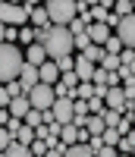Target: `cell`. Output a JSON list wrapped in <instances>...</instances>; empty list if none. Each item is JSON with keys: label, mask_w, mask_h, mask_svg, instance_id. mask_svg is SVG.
<instances>
[{"label": "cell", "mask_w": 135, "mask_h": 157, "mask_svg": "<svg viewBox=\"0 0 135 157\" xmlns=\"http://www.w3.org/2000/svg\"><path fill=\"white\" fill-rule=\"evenodd\" d=\"M38 44H44L47 50V57L53 63H60L66 57H72V50H75V35L66 29V25H50L47 32H38Z\"/></svg>", "instance_id": "obj_1"}, {"label": "cell", "mask_w": 135, "mask_h": 157, "mask_svg": "<svg viewBox=\"0 0 135 157\" xmlns=\"http://www.w3.org/2000/svg\"><path fill=\"white\" fill-rule=\"evenodd\" d=\"M29 66L25 54L16 47V44H0V78L10 85V82H19L22 69Z\"/></svg>", "instance_id": "obj_2"}, {"label": "cell", "mask_w": 135, "mask_h": 157, "mask_svg": "<svg viewBox=\"0 0 135 157\" xmlns=\"http://www.w3.org/2000/svg\"><path fill=\"white\" fill-rule=\"evenodd\" d=\"M47 13H50V22L53 25H69L79 19V3H72V0H47Z\"/></svg>", "instance_id": "obj_3"}, {"label": "cell", "mask_w": 135, "mask_h": 157, "mask_svg": "<svg viewBox=\"0 0 135 157\" xmlns=\"http://www.w3.org/2000/svg\"><path fill=\"white\" fill-rule=\"evenodd\" d=\"M0 19H3V25L25 29V22H32V10L25 3H3L0 6Z\"/></svg>", "instance_id": "obj_4"}, {"label": "cell", "mask_w": 135, "mask_h": 157, "mask_svg": "<svg viewBox=\"0 0 135 157\" xmlns=\"http://www.w3.org/2000/svg\"><path fill=\"white\" fill-rule=\"evenodd\" d=\"M29 101H32V107L35 110H53V104H57V88L53 85H38L29 91Z\"/></svg>", "instance_id": "obj_5"}, {"label": "cell", "mask_w": 135, "mask_h": 157, "mask_svg": "<svg viewBox=\"0 0 135 157\" xmlns=\"http://www.w3.org/2000/svg\"><path fill=\"white\" fill-rule=\"evenodd\" d=\"M53 116H57L60 126H69L75 120V101L69 98H57V104H53Z\"/></svg>", "instance_id": "obj_6"}, {"label": "cell", "mask_w": 135, "mask_h": 157, "mask_svg": "<svg viewBox=\"0 0 135 157\" xmlns=\"http://www.w3.org/2000/svg\"><path fill=\"white\" fill-rule=\"evenodd\" d=\"M88 38H91V44L107 47V41L113 38V32H110V25H107V22H94L91 29H88Z\"/></svg>", "instance_id": "obj_7"}, {"label": "cell", "mask_w": 135, "mask_h": 157, "mask_svg": "<svg viewBox=\"0 0 135 157\" xmlns=\"http://www.w3.org/2000/svg\"><path fill=\"white\" fill-rule=\"evenodd\" d=\"M94 72H98V66H94L85 54H79L75 57V75H79V82H94Z\"/></svg>", "instance_id": "obj_8"}, {"label": "cell", "mask_w": 135, "mask_h": 157, "mask_svg": "<svg viewBox=\"0 0 135 157\" xmlns=\"http://www.w3.org/2000/svg\"><path fill=\"white\" fill-rule=\"evenodd\" d=\"M19 85H22L25 91L38 88V85H41V69H38V66H32V63H29V66L22 69V75H19Z\"/></svg>", "instance_id": "obj_9"}, {"label": "cell", "mask_w": 135, "mask_h": 157, "mask_svg": "<svg viewBox=\"0 0 135 157\" xmlns=\"http://www.w3.org/2000/svg\"><path fill=\"white\" fill-rule=\"evenodd\" d=\"M116 35L123 38V44H126V47H132V50H135V16H129V19H123V22H119Z\"/></svg>", "instance_id": "obj_10"}, {"label": "cell", "mask_w": 135, "mask_h": 157, "mask_svg": "<svg viewBox=\"0 0 135 157\" xmlns=\"http://www.w3.org/2000/svg\"><path fill=\"white\" fill-rule=\"evenodd\" d=\"M60 78H63L60 66H57L53 60H47L44 66H41V82H44V85H53V88H57V82H60Z\"/></svg>", "instance_id": "obj_11"}, {"label": "cell", "mask_w": 135, "mask_h": 157, "mask_svg": "<svg viewBox=\"0 0 135 157\" xmlns=\"http://www.w3.org/2000/svg\"><path fill=\"white\" fill-rule=\"evenodd\" d=\"M25 60H29L32 66H38V69H41V66H44V63H47L50 57H47V50H44V44H32L29 50H25Z\"/></svg>", "instance_id": "obj_12"}, {"label": "cell", "mask_w": 135, "mask_h": 157, "mask_svg": "<svg viewBox=\"0 0 135 157\" xmlns=\"http://www.w3.org/2000/svg\"><path fill=\"white\" fill-rule=\"evenodd\" d=\"M32 110H35V107H32V101H29V94H22V98H16V101L10 104V113L16 116V120H25V116H29Z\"/></svg>", "instance_id": "obj_13"}, {"label": "cell", "mask_w": 135, "mask_h": 157, "mask_svg": "<svg viewBox=\"0 0 135 157\" xmlns=\"http://www.w3.org/2000/svg\"><path fill=\"white\" fill-rule=\"evenodd\" d=\"M32 25H35L38 32H47L50 25H53V22H50V13H47V6H44V3L38 6L35 13H32Z\"/></svg>", "instance_id": "obj_14"}, {"label": "cell", "mask_w": 135, "mask_h": 157, "mask_svg": "<svg viewBox=\"0 0 135 157\" xmlns=\"http://www.w3.org/2000/svg\"><path fill=\"white\" fill-rule=\"evenodd\" d=\"M85 129H88L91 135H104V132H107V123H104V113H91V120H88V126H85Z\"/></svg>", "instance_id": "obj_15"}, {"label": "cell", "mask_w": 135, "mask_h": 157, "mask_svg": "<svg viewBox=\"0 0 135 157\" xmlns=\"http://www.w3.org/2000/svg\"><path fill=\"white\" fill-rule=\"evenodd\" d=\"M113 13H116L119 19H129V16H135V3H132V0H116Z\"/></svg>", "instance_id": "obj_16"}, {"label": "cell", "mask_w": 135, "mask_h": 157, "mask_svg": "<svg viewBox=\"0 0 135 157\" xmlns=\"http://www.w3.org/2000/svg\"><path fill=\"white\" fill-rule=\"evenodd\" d=\"M107 54H113V57H119V54H123V50H126V44H123V38H119V35H113L110 38V41H107Z\"/></svg>", "instance_id": "obj_17"}, {"label": "cell", "mask_w": 135, "mask_h": 157, "mask_svg": "<svg viewBox=\"0 0 135 157\" xmlns=\"http://www.w3.org/2000/svg\"><path fill=\"white\" fill-rule=\"evenodd\" d=\"M3 157H35V154H32V148H25V145H19V141H16L13 148L3 151Z\"/></svg>", "instance_id": "obj_18"}, {"label": "cell", "mask_w": 135, "mask_h": 157, "mask_svg": "<svg viewBox=\"0 0 135 157\" xmlns=\"http://www.w3.org/2000/svg\"><path fill=\"white\" fill-rule=\"evenodd\" d=\"M107 148H119V141H123V135H119V129H107V132L101 135Z\"/></svg>", "instance_id": "obj_19"}, {"label": "cell", "mask_w": 135, "mask_h": 157, "mask_svg": "<svg viewBox=\"0 0 135 157\" xmlns=\"http://www.w3.org/2000/svg\"><path fill=\"white\" fill-rule=\"evenodd\" d=\"M66 157H98V154L91 151V145H72L66 151Z\"/></svg>", "instance_id": "obj_20"}, {"label": "cell", "mask_w": 135, "mask_h": 157, "mask_svg": "<svg viewBox=\"0 0 135 157\" xmlns=\"http://www.w3.org/2000/svg\"><path fill=\"white\" fill-rule=\"evenodd\" d=\"M25 126H32V129H41V126H44V110H32L29 116H25Z\"/></svg>", "instance_id": "obj_21"}, {"label": "cell", "mask_w": 135, "mask_h": 157, "mask_svg": "<svg viewBox=\"0 0 135 157\" xmlns=\"http://www.w3.org/2000/svg\"><path fill=\"white\" fill-rule=\"evenodd\" d=\"M91 19H94V22H107V19H110V10H107L104 3H94V10H91Z\"/></svg>", "instance_id": "obj_22"}, {"label": "cell", "mask_w": 135, "mask_h": 157, "mask_svg": "<svg viewBox=\"0 0 135 157\" xmlns=\"http://www.w3.org/2000/svg\"><path fill=\"white\" fill-rule=\"evenodd\" d=\"M104 123H107V129H116L119 123H123V113H116V110H104Z\"/></svg>", "instance_id": "obj_23"}, {"label": "cell", "mask_w": 135, "mask_h": 157, "mask_svg": "<svg viewBox=\"0 0 135 157\" xmlns=\"http://www.w3.org/2000/svg\"><path fill=\"white\" fill-rule=\"evenodd\" d=\"M85 57H88L91 63H101V60L107 57V50H104V47H98V44H91V47L85 50Z\"/></svg>", "instance_id": "obj_24"}, {"label": "cell", "mask_w": 135, "mask_h": 157, "mask_svg": "<svg viewBox=\"0 0 135 157\" xmlns=\"http://www.w3.org/2000/svg\"><path fill=\"white\" fill-rule=\"evenodd\" d=\"M94 85H98V88H110V72L98 66V72H94Z\"/></svg>", "instance_id": "obj_25"}, {"label": "cell", "mask_w": 135, "mask_h": 157, "mask_svg": "<svg viewBox=\"0 0 135 157\" xmlns=\"http://www.w3.org/2000/svg\"><path fill=\"white\" fill-rule=\"evenodd\" d=\"M0 38H3V44H16V38H19V32L13 29V25H3V35H0Z\"/></svg>", "instance_id": "obj_26"}, {"label": "cell", "mask_w": 135, "mask_h": 157, "mask_svg": "<svg viewBox=\"0 0 135 157\" xmlns=\"http://www.w3.org/2000/svg\"><path fill=\"white\" fill-rule=\"evenodd\" d=\"M98 157H119V148H104Z\"/></svg>", "instance_id": "obj_27"}, {"label": "cell", "mask_w": 135, "mask_h": 157, "mask_svg": "<svg viewBox=\"0 0 135 157\" xmlns=\"http://www.w3.org/2000/svg\"><path fill=\"white\" fill-rule=\"evenodd\" d=\"M47 157H66V154H63V151H50Z\"/></svg>", "instance_id": "obj_28"}, {"label": "cell", "mask_w": 135, "mask_h": 157, "mask_svg": "<svg viewBox=\"0 0 135 157\" xmlns=\"http://www.w3.org/2000/svg\"><path fill=\"white\" fill-rule=\"evenodd\" d=\"M132 126H135V116H132Z\"/></svg>", "instance_id": "obj_29"}, {"label": "cell", "mask_w": 135, "mask_h": 157, "mask_svg": "<svg viewBox=\"0 0 135 157\" xmlns=\"http://www.w3.org/2000/svg\"><path fill=\"white\" fill-rule=\"evenodd\" d=\"M132 157H135V151H132Z\"/></svg>", "instance_id": "obj_30"}]
</instances>
